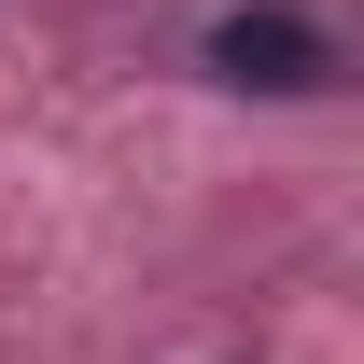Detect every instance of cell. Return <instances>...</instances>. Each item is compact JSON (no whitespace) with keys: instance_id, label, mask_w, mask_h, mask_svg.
I'll return each mask as SVG.
<instances>
[{"instance_id":"1","label":"cell","mask_w":364,"mask_h":364,"mask_svg":"<svg viewBox=\"0 0 364 364\" xmlns=\"http://www.w3.org/2000/svg\"><path fill=\"white\" fill-rule=\"evenodd\" d=\"M210 70L252 98H309V85H336V28L294 0H238V14H210Z\"/></svg>"}]
</instances>
